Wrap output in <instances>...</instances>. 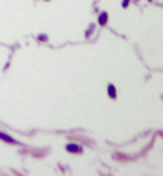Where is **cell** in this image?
Masks as SVG:
<instances>
[{
  "instance_id": "1",
  "label": "cell",
  "mask_w": 163,
  "mask_h": 176,
  "mask_svg": "<svg viewBox=\"0 0 163 176\" xmlns=\"http://www.w3.org/2000/svg\"><path fill=\"white\" fill-rule=\"evenodd\" d=\"M66 149H67L69 152H75V154H80V152L83 151V147L79 146V144H67Z\"/></svg>"
},
{
  "instance_id": "2",
  "label": "cell",
  "mask_w": 163,
  "mask_h": 176,
  "mask_svg": "<svg viewBox=\"0 0 163 176\" xmlns=\"http://www.w3.org/2000/svg\"><path fill=\"white\" fill-rule=\"evenodd\" d=\"M0 139H2V141H5V143H11V144H15V143H16V141L13 139L11 136H8V134L2 133V131H0Z\"/></svg>"
},
{
  "instance_id": "3",
  "label": "cell",
  "mask_w": 163,
  "mask_h": 176,
  "mask_svg": "<svg viewBox=\"0 0 163 176\" xmlns=\"http://www.w3.org/2000/svg\"><path fill=\"white\" fill-rule=\"evenodd\" d=\"M107 94L112 98V99L117 98V91H115V87L114 85H107Z\"/></svg>"
},
{
  "instance_id": "4",
  "label": "cell",
  "mask_w": 163,
  "mask_h": 176,
  "mask_svg": "<svg viewBox=\"0 0 163 176\" xmlns=\"http://www.w3.org/2000/svg\"><path fill=\"white\" fill-rule=\"evenodd\" d=\"M107 18H109L107 13H101V15H99V19H98V21H99V24H101V26H106V24H107Z\"/></svg>"
},
{
  "instance_id": "5",
  "label": "cell",
  "mask_w": 163,
  "mask_h": 176,
  "mask_svg": "<svg viewBox=\"0 0 163 176\" xmlns=\"http://www.w3.org/2000/svg\"><path fill=\"white\" fill-rule=\"evenodd\" d=\"M39 40H42V42H45V40H46V35H43V34H42V35H39Z\"/></svg>"
},
{
  "instance_id": "6",
  "label": "cell",
  "mask_w": 163,
  "mask_h": 176,
  "mask_svg": "<svg viewBox=\"0 0 163 176\" xmlns=\"http://www.w3.org/2000/svg\"><path fill=\"white\" fill-rule=\"evenodd\" d=\"M128 3H130V0H123V2H122V5H123V8H125V6H128Z\"/></svg>"
}]
</instances>
